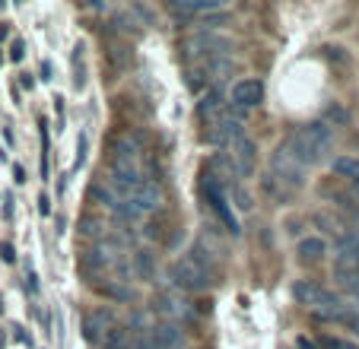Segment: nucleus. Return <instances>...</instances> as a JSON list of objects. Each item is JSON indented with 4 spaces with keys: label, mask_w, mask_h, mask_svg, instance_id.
Here are the masks:
<instances>
[{
    "label": "nucleus",
    "mask_w": 359,
    "mask_h": 349,
    "mask_svg": "<svg viewBox=\"0 0 359 349\" xmlns=\"http://www.w3.org/2000/svg\"><path fill=\"white\" fill-rule=\"evenodd\" d=\"M118 321V315L109 308V305H99V308H93L86 317H83V336H86V343H93V346H99L102 336L109 334Z\"/></svg>",
    "instance_id": "13"
},
{
    "label": "nucleus",
    "mask_w": 359,
    "mask_h": 349,
    "mask_svg": "<svg viewBox=\"0 0 359 349\" xmlns=\"http://www.w3.org/2000/svg\"><path fill=\"white\" fill-rule=\"evenodd\" d=\"M296 254L302 264H309V267H315V264H321L327 257V242L321 235H309L302 238V242L296 245Z\"/></svg>",
    "instance_id": "21"
},
{
    "label": "nucleus",
    "mask_w": 359,
    "mask_h": 349,
    "mask_svg": "<svg viewBox=\"0 0 359 349\" xmlns=\"http://www.w3.org/2000/svg\"><path fill=\"white\" fill-rule=\"evenodd\" d=\"M201 194H203V200H207V207H210L213 219L226 228V235H232V238L242 235V226H238V216L229 203V194H226V188L207 168H203V174H201Z\"/></svg>",
    "instance_id": "4"
},
{
    "label": "nucleus",
    "mask_w": 359,
    "mask_h": 349,
    "mask_svg": "<svg viewBox=\"0 0 359 349\" xmlns=\"http://www.w3.org/2000/svg\"><path fill=\"white\" fill-rule=\"evenodd\" d=\"M226 99H229V108H236V111L245 114V111H251V108H258L261 102H264V83L251 80V76L236 80L232 89L226 93Z\"/></svg>",
    "instance_id": "11"
},
{
    "label": "nucleus",
    "mask_w": 359,
    "mask_h": 349,
    "mask_svg": "<svg viewBox=\"0 0 359 349\" xmlns=\"http://www.w3.org/2000/svg\"><path fill=\"white\" fill-rule=\"evenodd\" d=\"M4 340H7V336H4V330H0V346H4Z\"/></svg>",
    "instance_id": "37"
},
{
    "label": "nucleus",
    "mask_w": 359,
    "mask_h": 349,
    "mask_svg": "<svg viewBox=\"0 0 359 349\" xmlns=\"http://www.w3.org/2000/svg\"><path fill=\"white\" fill-rule=\"evenodd\" d=\"M22 54H26V45H22L20 39H16L13 45H10V57H13V61H22Z\"/></svg>",
    "instance_id": "34"
},
{
    "label": "nucleus",
    "mask_w": 359,
    "mask_h": 349,
    "mask_svg": "<svg viewBox=\"0 0 359 349\" xmlns=\"http://www.w3.org/2000/svg\"><path fill=\"white\" fill-rule=\"evenodd\" d=\"M153 311H156L159 317H165L169 324L184 321V317L194 315V308H191V305L184 302V299H178V296H159L156 302H153Z\"/></svg>",
    "instance_id": "19"
},
{
    "label": "nucleus",
    "mask_w": 359,
    "mask_h": 349,
    "mask_svg": "<svg viewBox=\"0 0 359 349\" xmlns=\"http://www.w3.org/2000/svg\"><path fill=\"white\" fill-rule=\"evenodd\" d=\"M13 174H16V184H26V168L22 165H13Z\"/></svg>",
    "instance_id": "35"
},
{
    "label": "nucleus",
    "mask_w": 359,
    "mask_h": 349,
    "mask_svg": "<svg viewBox=\"0 0 359 349\" xmlns=\"http://www.w3.org/2000/svg\"><path fill=\"white\" fill-rule=\"evenodd\" d=\"M137 156H140V140H134L130 134H118L109 140V162H130V165H137Z\"/></svg>",
    "instance_id": "20"
},
{
    "label": "nucleus",
    "mask_w": 359,
    "mask_h": 349,
    "mask_svg": "<svg viewBox=\"0 0 359 349\" xmlns=\"http://www.w3.org/2000/svg\"><path fill=\"white\" fill-rule=\"evenodd\" d=\"M165 276H169V286L175 292H184V296H197V292H207L213 286V276L194 264L188 254L184 257H175V261L165 267Z\"/></svg>",
    "instance_id": "5"
},
{
    "label": "nucleus",
    "mask_w": 359,
    "mask_h": 349,
    "mask_svg": "<svg viewBox=\"0 0 359 349\" xmlns=\"http://www.w3.org/2000/svg\"><path fill=\"white\" fill-rule=\"evenodd\" d=\"M267 174H273V178H277V182L283 184V188L290 191L292 197H296L299 191L305 188V168L299 165V162H292L280 146H277V153H271V165H267Z\"/></svg>",
    "instance_id": "9"
},
{
    "label": "nucleus",
    "mask_w": 359,
    "mask_h": 349,
    "mask_svg": "<svg viewBox=\"0 0 359 349\" xmlns=\"http://www.w3.org/2000/svg\"><path fill=\"white\" fill-rule=\"evenodd\" d=\"M169 10L175 16H182V20H203V16H210V13H219L223 7V0H172Z\"/></svg>",
    "instance_id": "17"
},
{
    "label": "nucleus",
    "mask_w": 359,
    "mask_h": 349,
    "mask_svg": "<svg viewBox=\"0 0 359 349\" xmlns=\"http://www.w3.org/2000/svg\"><path fill=\"white\" fill-rule=\"evenodd\" d=\"M292 299H296V305H302L309 315L318 317V321H334L346 305L334 289L321 286L318 280H296L292 282Z\"/></svg>",
    "instance_id": "2"
},
{
    "label": "nucleus",
    "mask_w": 359,
    "mask_h": 349,
    "mask_svg": "<svg viewBox=\"0 0 359 349\" xmlns=\"http://www.w3.org/2000/svg\"><path fill=\"white\" fill-rule=\"evenodd\" d=\"M86 149H89V140H86V134H80V140H76V165L86 162Z\"/></svg>",
    "instance_id": "30"
},
{
    "label": "nucleus",
    "mask_w": 359,
    "mask_h": 349,
    "mask_svg": "<svg viewBox=\"0 0 359 349\" xmlns=\"http://www.w3.org/2000/svg\"><path fill=\"white\" fill-rule=\"evenodd\" d=\"M124 200H128L140 216H147V213H153V210L163 207V184L147 178V182H143L130 197H124Z\"/></svg>",
    "instance_id": "16"
},
{
    "label": "nucleus",
    "mask_w": 359,
    "mask_h": 349,
    "mask_svg": "<svg viewBox=\"0 0 359 349\" xmlns=\"http://www.w3.org/2000/svg\"><path fill=\"white\" fill-rule=\"evenodd\" d=\"M39 203H41V207H39V210H41V213H45V216H48V213H51V207H48V194H41V197H39Z\"/></svg>",
    "instance_id": "36"
},
{
    "label": "nucleus",
    "mask_w": 359,
    "mask_h": 349,
    "mask_svg": "<svg viewBox=\"0 0 359 349\" xmlns=\"http://www.w3.org/2000/svg\"><path fill=\"white\" fill-rule=\"evenodd\" d=\"M35 280H39V276L29 270V273H26V292H29V296H39V282H35Z\"/></svg>",
    "instance_id": "33"
},
{
    "label": "nucleus",
    "mask_w": 359,
    "mask_h": 349,
    "mask_svg": "<svg viewBox=\"0 0 359 349\" xmlns=\"http://www.w3.org/2000/svg\"><path fill=\"white\" fill-rule=\"evenodd\" d=\"M356 165H359V156H334L331 159V172L344 182H353V174H356Z\"/></svg>",
    "instance_id": "26"
},
{
    "label": "nucleus",
    "mask_w": 359,
    "mask_h": 349,
    "mask_svg": "<svg viewBox=\"0 0 359 349\" xmlns=\"http://www.w3.org/2000/svg\"><path fill=\"white\" fill-rule=\"evenodd\" d=\"M130 334H134V327H128V324H115L109 334L102 336L99 346H102V349H128Z\"/></svg>",
    "instance_id": "25"
},
{
    "label": "nucleus",
    "mask_w": 359,
    "mask_h": 349,
    "mask_svg": "<svg viewBox=\"0 0 359 349\" xmlns=\"http://www.w3.org/2000/svg\"><path fill=\"white\" fill-rule=\"evenodd\" d=\"M232 70H236V64H232L229 57H217V61L194 64L191 74H188V86L194 89V93H201V89H217L226 76H232Z\"/></svg>",
    "instance_id": "8"
},
{
    "label": "nucleus",
    "mask_w": 359,
    "mask_h": 349,
    "mask_svg": "<svg viewBox=\"0 0 359 349\" xmlns=\"http://www.w3.org/2000/svg\"><path fill=\"white\" fill-rule=\"evenodd\" d=\"M0 261H4V264H13L16 261V251H13V245H10V242H0Z\"/></svg>",
    "instance_id": "31"
},
{
    "label": "nucleus",
    "mask_w": 359,
    "mask_h": 349,
    "mask_svg": "<svg viewBox=\"0 0 359 349\" xmlns=\"http://www.w3.org/2000/svg\"><path fill=\"white\" fill-rule=\"evenodd\" d=\"M232 51H236V41L223 32H203V29H197V32L184 35L178 41V54H182V61L191 64V67L203 61H217V57H229Z\"/></svg>",
    "instance_id": "3"
},
{
    "label": "nucleus",
    "mask_w": 359,
    "mask_h": 349,
    "mask_svg": "<svg viewBox=\"0 0 359 349\" xmlns=\"http://www.w3.org/2000/svg\"><path fill=\"white\" fill-rule=\"evenodd\" d=\"M261 194H264L271 203H290V200H292L290 191H286L283 184H280L273 174H267V172L261 174Z\"/></svg>",
    "instance_id": "23"
},
{
    "label": "nucleus",
    "mask_w": 359,
    "mask_h": 349,
    "mask_svg": "<svg viewBox=\"0 0 359 349\" xmlns=\"http://www.w3.org/2000/svg\"><path fill=\"white\" fill-rule=\"evenodd\" d=\"M229 159H232V165H236L238 178H251L255 168H258V143L251 140L248 134L238 137V140L229 146Z\"/></svg>",
    "instance_id": "14"
},
{
    "label": "nucleus",
    "mask_w": 359,
    "mask_h": 349,
    "mask_svg": "<svg viewBox=\"0 0 359 349\" xmlns=\"http://www.w3.org/2000/svg\"><path fill=\"white\" fill-rule=\"evenodd\" d=\"M130 270L140 282H156L159 276V251L156 248H137L134 261H130Z\"/></svg>",
    "instance_id": "18"
},
{
    "label": "nucleus",
    "mask_w": 359,
    "mask_h": 349,
    "mask_svg": "<svg viewBox=\"0 0 359 349\" xmlns=\"http://www.w3.org/2000/svg\"><path fill=\"white\" fill-rule=\"evenodd\" d=\"M334 267L359 270V232L356 228H340L334 235Z\"/></svg>",
    "instance_id": "12"
},
{
    "label": "nucleus",
    "mask_w": 359,
    "mask_h": 349,
    "mask_svg": "<svg viewBox=\"0 0 359 349\" xmlns=\"http://www.w3.org/2000/svg\"><path fill=\"white\" fill-rule=\"evenodd\" d=\"M118 264V257H115V251L109 248L105 242H95V245H89L86 248V254L80 257V267H83V273H89V276H99V273H105V270H111Z\"/></svg>",
    "instance_id": "15"
},
{
    "label": "nucleus",
    "mask_w": 359,
    "mask_h": 349,
    "mask_svg": "<svg viewBox=\"0 0 359 349\" xmlns=\"http://www.w3.org/2000/svg\"><path fill=\"white\" fill-rule=\"evenodd\" d=\"M93 289L99 296L111 299V302H134L137 299V289L124 280H105V282H93Z\"/></svg>",
    "instance_id": "22"
},
{
    "label": "nucleus",
    "mask_w": 359,
    "mask_h": 349,
    "mask_svg": "<svg viewBox=\"0 0 359 349\" xmlns=\"http://www.w3.org/2000/svg\"><path fill=\"white\" fill-rule=\"evenodd\" d=\"M331 121H334V128H346V124H350V111H346L340 102H331V105H327V121L325 124H331Z\"/></svg>",
    "instance_id": "29"
},
{
    "label": "nucleus",
    "mask_w": 359,
    "mask_h": 349,
    "mask_svg": "<svg viewBox=\"0 0 359 349\" xmlns=\"http://www.w3.org/2000/svg\"><path fill=\"white\" fill-rule=\"evenodd\" d=\"M86 197H89V203H102V207H115V203L118 200H121V197H118L115 194V191H111L109 188V184H105V182H102V178H95V182L93 184H89V191H86Z\"/></svg>",
    "instance_id": "24"
},
{
    "label": "nucleus",
    "mask_w": 359,
    "mask_h": 349,
    "mask_svg": "<svg viewBox=\"0 0 359 349\" xmlns=\"http://www.w3.org/2000/svg\"><path fill=\"white\" fill-rule=\"evenodd\" d=\"M245 114L236 111V108H226L223 114H217L213 121L203 124V140L210 146H232L238 137H245V124H242Z\"/></svg>",
    "instance_id": "7"
},
{
    "label": "nucleus",
    "mask_w": 359,
    "mask_h": 349,
    "mask_svg": "<svg viewBox=\"0 0 359 349\" xmlns=\"http://www.w3.org/2000/svg\"><path fill=\"white\" fill-rule=\"evenodd\" d=\"M286 156L292 162H299L302 168H315L331 162V149H334V128H327L325 121H309L299 124L286 134V140L280 143Z\"/></svg>",
    "instance_id": "1"
},
{
    "label": "nucleus",
    "mask_w": 359,
    "mask_h": 349,
    "mask_svg": "<svg viewBox=\"0 0 359 349\" xmlns=\"http://www.w3.org/2000/svg\"><path fill=\"white\" fill-rule=\"evenodd\" d=\"M99 226H102V222L93 219V216H86V219H83V232H86V235H95V232H99Z\"/></svg>",
    "instance_id": "32"
},
{
    "label": "nucleus",
    "mask_w": 359,
    "mask_h": 349,
    "mask_svg": "<svg viewBox=\"0 0 359 349\" xmlns=\"http://www.w3.org/2000/svg\"><path fill=\"white\" fill-rule=\"evenodd\" d=\"M143 182H147V178H143L140 165H130V162H109V182H105V184H109V188L115 191L121 200L134 194Z\"/></svg>",
    "instance_id": "10"
},
{
    "label": "nucleus",
    "mask_w": 359,
    "mask_h": 349,
    "mask_svg": "<svg viewBox=\"0 0 359 349\" xmlns=\"http://www.w3.org/2000/svg\"><path fill=\"white\" fill-rule=\"evenodd\" d=\"M74 86L86 89V61H83V45L74 48Z\"/></svg>",
    "instance_id": "28"
},
{
    "label": "nucleus",
    "mask_w": 359,
    "mask_h": 349,
    "mask_svg": "<svg viewBox=\"0 0 359 349\" xmlns=\"http://www.w3.org/2000/svg\"><path fill=\"white\" fill-rule=\"evenodd\" d=\"M128 349H184V330L169 321L134 327Z\"/></svg>",
    "instance_id": "6"
},
{
    "label": "nucleus",
    "mask_w": 359,
    "mask_h": 349,
    "mask_svg": "<svg viewBox=\"0 0 359 349\" xmlns=\"http://www.w3.org/2000/svg\"><path fill=\"white\" fill-rule=\"evenodd\" d=\"M315 349H359L356 340H346V336H334V334H321L315 340Z\"/></svg>",
    "instance_id": "27"
}]
</instances>
